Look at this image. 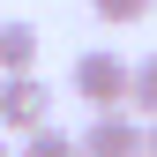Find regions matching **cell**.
I'll use <instances>...</instances> for the list:
<instances>
[{"label": "cell", "instance_id": "3", "mask_svg": "<svg viewBox=\"0 0 157 157\" xmlns=\"http://www.w3.org/2000/svg\"><path fill=\"white\" fill-rule=\"evenodd\" d=\"M82 157H150V120H135V112H97L82 127Z\"/></svg>", "mask_w": 157, "mask_h": 157}, {"label": "cell", "instance_id": "1", "mask_svg": "<svg viewBox=\"0 0 157 157\" xmlns=\"http://www.w3.org/2000/svg\"><path fill=\"white\" fill-rule=\"evenodd\" d=\"M75 97H82L90 112H135V60H120V52H82L75 60Z\"/></svg>", "mask_w": 157, "mask_h": 157}, {"label": "cell", "instance_id": "7", "mask_svg": "<svg viewBox=\"0 0 157 157\" xmlns=\"http://www.w3.org/2000/svg\"><path fill=\"white\" fill-rule=\"evenodd\" d=\"M90 8H97V23H142L157 0H90Z\"/></svg>", "mask_w": 157, "mask_h": 157}, {"label": "cell", "instance_id": "4", "mask_svg": "<svg viewBox=\"0 0 157 157\" xmlns=\"http://www.w3.org/2000/svg\"><path fill=\"white\" fill-rule=\"evenodd\" d=\"M8 75H37V23H23V15L0 23V82Z\"/></svg>", "mask_w": 157, "mask_h": 157}, {"label": "cell", "instance_id": "5", "mask_svg": "<svg viewBox=\"0 0 157 157\" xmlns=\"http://www.w3.org/2000/svg\"><path fill=\"white\" fill-rule=\"evenodd\" d=\"M23 157H82V135H60V127H37L30 142H23Z\"/></svg>", "mask_w": 157, "mask_h": 157}, {"label": "cell", "instance_id": "9", "mask_svg": "<svg viewBox=\"0 0 157 157\" xmlns=\"http://www.w3.org/2000/svg\"><path fill=\"white\" fill-rule=\"evenodd\" d=\"M0 157H23V150H8V142H0Z\"/></svg>", "mask_w": 157, "mask_h": 157}, {"label": "cell", "instance_id": "8", "mask_svg": "<svg viewBox=\"0 0 157 157\" xmlns=\"http://www.w3.org/2000/svg\"><path fill=\"white\" fill-rule=\"evenodd\" d=\"M150 157H157V120H150Z\"/></svg>", "mask_w": 157, "mask_h": 157}, {"label": "cell", "instance_id": "2", "mask_svg": "<svg viewBox=\"0 0 157 157\" xmlns=\"http://www.w3.org/2000/svg\"><path fill=\"white\" fill-rule=\"evenodd\" d=\"M0 127H15L23 142L37 127H52V90L37 82V75H8V82H0Z\"/></svg>", "mask_w": 157, "mask_h": 157}, {"label": "cell", "instance_id": "6", "mask_svg": "<svg viewBox=\"0 0 157 157\" xmlns=\"http://www.w3.org/2000/svg\"><path fill=\"white\" fill-rule=\"evenodd\" d=\"M135 120H157V52L135 60Z\"/></svg>", "mask_w": 157, "mask_h": 157}]
</instances>
